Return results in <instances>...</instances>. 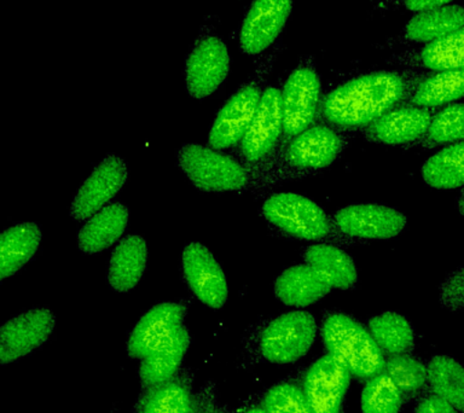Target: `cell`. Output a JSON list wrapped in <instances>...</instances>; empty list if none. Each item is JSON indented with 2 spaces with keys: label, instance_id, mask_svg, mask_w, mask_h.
Instances as JSON below:
<instances>
[{
  "label": "cell",
  "instance_id": "cell-6",
  "mask_svg": "<svg viewBox=\"0 0 464 413\" xmlns=\"http://www.w3.org/2000/svg\"><path fill=\"white\" fill-rule=\"evenodd\" d=\"M317 324L310 312L293 311L279 315L261 333L260 350L266 360L290 364L311 350Z\"/></svg>",
  "mask_w": 464,
  "mask_h": 413
},
{
  "label": "cell",
  "instance_id": "cell-34",
  "mask_svg": "<svg viewBox=\"0 0 464 413\" xmlns=\"http://www.w3.org/2000/svg\"><path fill=\"white\" fill-rule=\"evenodd\" d=\"M383 370L401 393H416L427 380L426 366L408 354L391 355Z\"/></svg>",
  "mask_w": 464,
  "mask_h": 413
},
{
  "label": "cell",
  "instance_id": "cell-36",
  "mask_svg": "<svg viewBox=\"0 0 464 413\" xmlns=\"http://www.w3.org/2000/svg\"><path fill=\"white\" fill-rule=\"evenodd\" d=\"M441 303L449 310L456 311L463 306V271L450 275L441 288Z\"/></svg>",
  "mask_w": 464,
  "mask_h": 413
},
{
  "label": "cell",
  "instance_id": "cell-11",
  "mask_svg": "<svg viewBox=\"0 0 464 413\" xmlns=\"http://www.w3.org/2000/svg\"><path fill=\"white\" fill-rule=\"evenodd\" d=\"M351 377L346 366L333 355L314 362L304 375L303 389L311 413H341Z\"/></svg>",
  "mask_w": 464,
  "mask_h": 413
},
{
  "label": "cell",
  "instance_id": "cell-3",
  "mask_svg": "<svg viewBox=\"0 0 464 413\" xmlns=\"http://www.w3.org/2000/svg\"><path fill=\"white\" fill-rule=\"evenodd\" d=\"M344 148V138L329 125H314L285 141L274 158L275 179L308 176L326 168Z\"/></svg>",
  "mask_w": 464,
  "mask_h": 413
},
{
  "label": "cell",
  "instance_id": "cell-15",
  "mask_svg": "<svg viewBox=\"0 0 464 413\" xmlns=\"http://www.w3.org/2000/svg\"><path fill=\"white\" fill-rule=\"evenodd\" d=\"M185 307L179 303L156 304L130 332L127 351L130 358L144 359L169 342L184 328Z\"/></svg>",
  "mask_w": 464,
  "mask_h": 413
},
{
  "label": "cell",
  "instance_id": "cell-37",
  "mask_svg": "<svg viewBox=\"0 0 464 413\" xmlns=\"http://www.w3.org/2000/svg\"><path fill=\"white\" fill-rule=\"evenodd\" d=\"M415 413H459V411L450 402L438 397V395H434V397L426 398L420 401Z\"/></svg>",
  "mask_w": 464,
  "mask_h": 413
},
{
  "label": "cell",
  "instance_id": "cell-25",
  "mask_svg": "<svg viewBox=\"0 0 464 413\" xmlns=\"http://www.w3.org/2000/svg\"><path fill=\"white\" fill-rule=\"evenodd\" d=\"M304 260L328 281L333 289L350 290L357 285L354 261L346 252L329 245L307 246Z\"/></svg>",
  "mask_w": 464,
  "mask_h": 413
},
{
  "label": "cell",
  "instance_id": "cell-32",
  "mask_svg": "<svg viewBox=\"0 0 464 413\" xmlns=\"http://www.w3.org/2000/svg\"><path fill=\"white\" fill-rule=\"evenodd\" d=\"M401 404L402 393L386 373L373 376L362 390V413H398Z\"/></svg>",
  "mask_w": 464,
  "mask_h": 413
},
{
  "label": "cell",
  "instance_id": "cell-12",
  "mask_svg": "<svg viewBox=\"0 0 464 413\" xmlns=\"http://www.w3.org/2000/svg\"><path fill=\"white\" fill-rule=\"evenodd\" d=\"M230 71V56L223 40L206 36L199 40L187 61L188 92L203 100L216 92Z\"/></svg>",
  "mask_w": 464,
  "mask_h": 413
},
{
  "label": "cell",
  "instance_id": "cell-19",
  "mask_svg": "<svg viewBox=\"0 0 464 413\" xmlns=\"http://www.w3.org/2000/svg\"><path fill=\"white\" fill-rule=\"evenodd\" d=\"M332 285L308 264L286 268L276 279L274 292L282 303L290 307H307L332 292Z\"/></svg>",
  "mask_w": 464,
  "mask_h": 413
},
{
  "label": "cell",
  "instance_id": "cell-35",
  "mask_svg": "<svg viewBox=\"0 0 464 413\" xmlns=\"http://www.w3.org/2000/svg\"><path fill=\"white\" fill-rule=\"evenodd\" d=\"M263 408L267 413H311L303 389L292 383L272 387L265 395Z\"/></svg>",
  "mask_w": 464,
  "mask_h": 413
},
{
  "label": "cell",
  "instance_id": "cell-27",
  "mask_svg": "<svg viewBox=\"0 0 464 413\" xmlns=\"http://www.w3.org/2000/svg\"><path fill=\"white\" fill-rule=\"evenodd\" d=\"M422 178L426 184L438 190H451L464 183L463 141L449 145L428 158L422 166Z\"/></svg>",
  "mask_w": 464,
  "mask_h": 413
},
{
  "label": "cell",
  "instance_id": "cell-38",
  "mask_svg": "<svg viewBox=\"0 0 464 413\" xmlns=\"http://www.w3.org/2000/svg\"><path fill=\"white\" fill-rule=\"evenodd\" d=\"M455 0H402L404 6L412 13H420V11L435 9L452 4Z\"/></svg>",
  "mask_w": 464,
  "mask_h": 413
},
{
  "label": "cell",
  "instance_id": "cell-10",
  "mask_svg": "<svg viewBox=\"0 0 464 413\" xmlns=\"http://www.w3.org/2000/svg\"><path fill=\"white\" fill-rule=\"evenodd\" d=\"M333 224L348 238L390 239L401 235L406 226V216L391 206L362 203L337 210Z\"/></svg>",
  "mask_w": 464,
  "mask_h": 413
},
{
  "label": "cell",
  "instance_id": "cell-30",
  "mask_svg": "<svg viewBox=\"0 0 464 413\" xmlns=\"http://www.w3.org/2000/svg\"><path fill=\"white\" fill-rule=\"evenodd\" d=\"M463 28L444 38L424 43L416 53V65L435 72L456 71L464 67Z\"/></svg>",
  "mask_w": 464,
  "mask_h": 413
},
{
  "label": "cell",
  "instance_id": "cell-21",
  "mask_svg": "<svg viewBox=\"0 0 464 413\" xmlns=\"http://www.w3.org/2000/svg\"><path fill=\"white\" fill-rule=\"evenodd\" d=\"M129 223V209L121 203L105 206L79 232V248L85 254H96L114 245Z\"/></svg>",
  "mask_w": 464,
  "mask_h": 413
},
{
  "label": "cell",
  "instance_id": "cell-4",
  "mask_svg": "<svg viewBox=\"0 0 464 413\" xmlns=\"http://www.w3.org/2000/svg\"><path fill=\"white\" fill-rule=\"evenodd\" d=\"M263 216L268 223L292 237L304 241L347 242L346 235L336 230L324 210L299 194L271 195L264 202Z\"/></svg>",
  "mask_w": 464,
  "mask_h": 413
},
{
  "label": "cell",
  "instance_id": "cell-24",
  "mask_svg": "<svg viewBox=\"0 0 464 413\" xmlns=\"http://www.w3.org/2000/svg\"><path fill=\"white\" fill-rule=\"evenodd\" d=\"M188 346L190 335L184 326L169 342L141 359L140 377L143 386L152 388L169 382L179 369Z\"/></svg>",
  "mask_w": 464,
  "mask_h": 413
},
{
  "label": "cell",
  "instance_id": "cell-14",
  "mask_svg": "<svg viewBox=\"0 0 464 413\" xmlns=\"http://www.w3.org/2000/svg\"><path fill=\"white\" fill-rule=\"evenodd\" d=\"M54 328L49 310H32L6 322L0 328V365L10 364L42 346Z\"/></svg>",
  "mask_w": 464,
  "mask_h": 413
},
{
  "label": "cell",
  "instance_id": "cell-33",
  "mask_svg": "<svg viewBox=\"0 0 464 413\" xmlns=\"http://www.w3.org/2000/svg\"><path fill=\"white\" fill-rule=\"evenodd\" d=\"M140 413H190V395L183 384L169 380L150 388L141 401Z\"/></svg>",
  "mask_w": 464,
  "mask_h": 413
},
{
  "label": "cell",
  "instance_id": "cell-28",
  "mask_svg": "<svg viewBox=\"0 0 464 413\" xmlns=\"http://www.w3.org/2000/svg\"><path fill=\"white\" fill-rule=\"evenodd\" d=\"M369 333L383 354H406L412 350L415 335L408 319L386 312L369 321Z\"/></svg>",
  "mask_w": 464,
  "mask_h": 413
},
{
  "label": "cell",
  "instance_id": "cell-1",
  "mask_svg": "<svg viewBox=\"0 0 464 413\" xmlns=\"http://www.w3.org/2000/svg\"><path fill=\"white\" fill-rule=\"evenodd\" d=\"M406 72L380 71L351 79L323 98L322 118L334 129H364L406 101L416 86Z\"/></svg>",
  "mask_w": 464,
  "mask_h": 413
},
{
  "label": "cell",
  "instance_id": "cell-31",
  "mask_svg": "<svg viewBox=\"0 0 464 413\" xmlns=\"http://www.w3.org/2000/svg\"><path fill=\"white\" fill-rule=\"evenodd\" d=\"M463 111L460 101L446 105L440 111L435 112L426 133L411 145L431 149L463 141Z\"/></svg>",
  "mask_w": 464,
  "mask_h": 413
},
{
  "label": "cell",
  "instance_id": "cell-26",
  "mask_svg": "<svg viewBox=\"0 0 464 413\" xmlns=\"http://www.w3.org/2000/svg\"><path fill=\"white\" fill-rule=\"evenodd\" d=\"M464 71L434 72L433 75L420 80L413 87L412 92L405 101L415 107L434 109L456 103L463 97Z\"/></svg>",
  "mask_w": 464,
  "mask_h": 413
},
{
  "label": "cell",
  "instance_id": "cell-8",
  "mask_svg": "<svg viewBox=\"0 0 464 413\" xmlns=\"http://www.w3.org/2000/svg\"><path fill=\"white\" fill-rule=\"evenodd\" d=\"M266 69L263 67L256 79L243 85L228 98L218 112L209 133V145L214 149H228L241 143L246 130L259 105Z\"/></svg>",
  "mask_w": 464,
  "mask_h": 413
},
{
  "label": "cell",
  "instance_id": "cell-18",
  "mask_svg": "<svg viewBox=\"0 0 464 413\" xmlns=\"http://www.w3.org/2000/svg\"><path fill=\"white\" fill-rule=\"evenodd\" d=\"M433 109L408 104L395 107L364 127V136L386 145L412 144L426 133L433 119Z\"/></svg>",
  "mask_w": 464,
  "mask_h": 413
},
{
  "label": "cell",
  "instance_id": "cell-5",
  "mask_svg": "<svg viewBox=\"0 0 464 413\" xmlns=\"http://www.w3.org/2000/svg\"><path fill=\"white\" fill-rule=\"evenodd\" d=\"M178 163L191 183L203 191L242 190L250 178L236 159L198 144L184 145Z\"/></svg>",
  "mask_w": 464,
  "mask_h": 413
},
{
  "label": "cell",
  "instance_id": "cell-17",
  "mask_svg": "<svg viewBox=\"0 0 464 413\" xmlns=\"http://www.w3.org/2000/svg\"><path fill=\"white\" fill-rule=\"evenodd\" d=\"M126 179L125 162L114 155L105 158L76 194L72 203V216L75 220L92 216L121 190Z\"/></svg>",
  "mask_w": 464,
  "mask_h": 413
},
{
  "label": "cell",
  "instance_id": "cell-13",
  "mask_svg": "<svg viewBox=\"0 0 464 413\" xmlns=\"http://www.w3.org/2000/svg\"><path fill=\"white\" fill-rule=\"evenodd\" d=\"M292 9L293 0H253L239 31L243 53L256 56L274 46Z\"/></svg>",
  "mask_w": 464,
  "mask_h": 413
},
{
  "label": "cell",
  "instance_id": "cell-16",
  "mask_svg": "<svg viewBox=\"0 0 464 413\" xmlns=\"http://www.w3.org/2000/svg\"><path fill=\"white\" fill-rule=\"evenodd\" d=\"M183 271L188 285L206 306L221 308L227 300V278L212 253L201 243H190L183 252Z\"/></svg>",
  "mask_w": 464,
  "mask_h": 413
},
{
  "label": "cell",
  "instance_id": "cell-29",
  "mask_svg": "<svg viewBox=\"0 0 464 413\" xmlns=\"http://www.w3.org/2000/svg\"><path fill=\"white\" fill-rule=\"evenodd\" d=\"M427 379L434 393L450 402L462 412L464 408V372L455 359L437 355L430 359L427 366Z\"/></svg>",
  "mask_w": 464,
  "mask_h": 413
},
{
  "label": "cell",
  "instance_id": "cell-20",
  "mask_svg": "<svg viewBox=\"0 0 464 413\" xmlns=\"http://www.w3.org/2000/svg\"><path fill=\"white\" fill-rule=\"evenodd\" d=\"M148 245L140 235H129L122 239L111 254L108 281L119 293L132 290L140 281L147 266Z\"/></svg>",
  "mask_w": 464,
  "mask_h": 413
},
{
  "label": "cell",
  "instance_id": "cell-2",
  "mask_svg": "<svg viewBox=\"0 0 464 413\" xmlns=\"http://www.w3.org/2000/svg\"><path fill=\"white\" fill-rule=\"evenodd\" d=\"M321 333L328 354L343 362L352 376L370 379L383 371L386 359L382 351L368 330L350 315H328Z\"/></svg>",
  "mask_w": 464,
  "mask_h": 413
},
{
  "label": "cell",
  "instance_id": "cell-22",
  "mask_svg": "<svg viewBox=\"0 0 464 413\" xmlns=\"http://www.w3.org/2000/svg\"><path fill=\"white\" fill-rule=\"evenodd\" d=\"M464 10L459 4L420 11L404 28V38L412 43H427L444 38L462 29Z\"/></svg>",
  "mask_w": 464,
  "mask_h": 413
},
{
  "label": "cell",
  "instance_id": "cell-7",
  "mask_svg": "<svg viewBox=\"0 0 464 413\" xmlns=\"http://www.w3.org/2000/svg\"><path fill=\"white\" fill-rule=\"evenodd\" d=\"M321 82L314 65L307 62L297 65L281 91L282 138H290L314 125L319 110Z\"/></svg>",
  "mask_w": 464,
  "mask_h": 413
},
{
  "label": "cell",
  "instance_id": "cell-39",
  "mask_svg": "<svg viewBox=\"0 0 464 413\" xmlns=\"http://www.w3.org/2000/svg\"><path fill=\"white\" fill-rule=\"evenodd\" d=\"M245 413H267V412L265 411V409L263 408H254L248 409V411H246Z\"/></svg>",
  "mask_w": 464,
  "mask_h": 413
},
{
  "label": "cell",
  "instance_id": "cell-23",
  "mask_svg": "<svg viewBox=\"0 0 464 413\" xmlns=\"http://www.w3.org/2000/svg\"><path fill=\"white\" fill-rule=\"evenodd\" d=\"M42 241L38 225H14L0 234V281L20 271L34 256Z\"/></svg>",
  "mask_w": 464,
  "mask_h": 413
},
{
  "label": "cell",
  "instance_id": "cell-9",
  "mask_svg": "<svg viewBox=\"0 0 464 413\" xmlns=\"http://www.w3.org/2000/svg\"><path fill=\"white\" fill-rule=\"evenodd\" d=\"M283 134L281 91L267 87L261 93L256 115L241 140V154L252 165L265 163L276 154Z\"/></svg>",
  "mask_w": 464,
  "mask_h": 413
}]
</instances>
